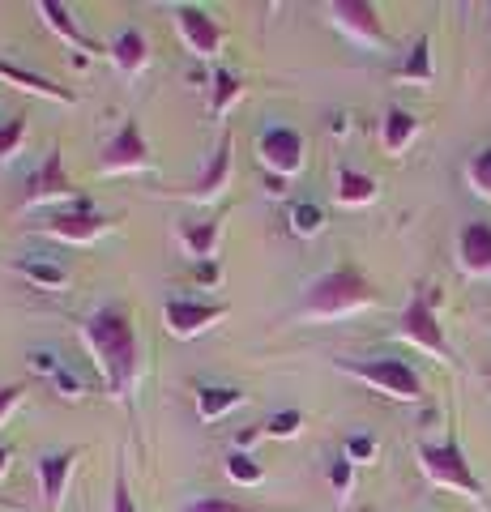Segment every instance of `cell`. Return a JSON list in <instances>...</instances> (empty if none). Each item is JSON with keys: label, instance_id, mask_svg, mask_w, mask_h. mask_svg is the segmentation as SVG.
I'll use <instances>...</instances> for the list:
<instances>
[{"label": "cell", "instance_id": "obj_1", "mask_svg": "<svg viewBox=\"0 0 491 512\" xmlns=\"http://www.w3.org/2000/svg\"><path fill=\"white\" fill-rule=\"evenodd\" d=\"M82 342L103 372V384L116 406H133L137 376H141V346H137V316L129 303H103L82 320Z\"/></svg>", "mask_w": 491, "mask_h": 512}, {"label": "cell", "instance_id": "obj_2", "mask_svg": "<svg viewBox=\"0 0 491 512\" xmlns=\"http://www.w3.org/2000/svg\"><path fill=\"white\" fill-rule=\"evenodd\" d=\"M376 303H380L376 286L363 278L355 265H338L308 282L304 303L295 308V316L299 320H338V316H355L363 308H376Z\"/></svg>", "mask_w": 491, "mask_h": 512}, {"label": "cell", "instance_id": "obj_3", "mask_svg": "<svg viewBox=\"0 0 491 512\" xmlns=\"http://www.w3.org/2000/svg\"><path fill=\"white\" fill-rule=\"evenodd\" d=\"M334 367L342 376L372 384V389L393 397V402H423V376H419V367L410 359H398V355H385V359H338Z\"/></svg>", "mask_w": 491, "mask_h": 512}, {"label": "cell", "instance_id": "obj_4", "mask_svg": "<svg viewBox=\"0 0 491 512\" xmlns=\"http://www.w3.org/2000/svg\"><path fill=\"white\" fill-rule=\"evenodd\" d=\"M436 303H440V291H432V286H423V291L410 295V303H406L402 316H398V329H393V338H402L410 346L427 350V355L453 363V346H449L445 325H440V316H436Z\"/></svg>", "mask_w": 491, "mask_h": 512}, {"label": "cell", "instance_id": "obj_5", "mask_svg": "<svg viewBox=\"0 0 491 512\" xmlns=\"http://www.w3.org/2000/svg\"><path fill=\"white\" fill-rule=\"evenodd\" d=\"M419 466L436 487L462 491V495H470V500L487 504V487L479 483V474L470 470V461L462 453V440L457 436H445L440 444H419Z\"/></svg>", "mask_w": 491, "mask_h": 512}, {"label": "cell", "instance_id": "obj_6", "mask_svg": "<svg viewBox=\"0 0 491 512\" xmlns=\"http://www.w3.org/2000/svg\"><path fill=\"white\" fill-rule=\"evenodd\" d=\"M112 227H116V222L103 218V214H94L90 201H82V197H77L69 210H56V214H47V218L35 222L39 235L60 239V244H94V239L112 235Z\"/></svg>", "mask_w": 491, "mask_h": 512}, {"label": "cell", "instance_id": "obj_7", "mask_svg": "<svg viewBox=\"0 0 491 512\" xmlns=\"http://www.w3.org/2000/svg\"><path fill=\"white\" fill-rule=\"evenodd\" d=\"M150 167H154V158H150L146 133H141L137 120H124L99 150V171L103 175H141Z\"/></svg>", "mask_w": 491, "mask_h": 512}, {"label": "cell", "instance_id": "obj_8", "mask_svg": "<svg viewBox=\"0 0 491 512\" xmlns=\"http://www.w3.org/2000/svg\"><path fill=\"white\" fill-rule=\"evenodd\" d=\"M231 154H235V141H231V133H223L218 137V146H214V154H210V163H205V171L197 175V180L167 188V197H180V201H193V205L218 201L231 188Z\"/></svg>", "mask_w": 491, "mask_h": 512}, {"label": "cell", "instance_id": "obj_9", "mask_svg": "<svg viewBox=\"0 0 491 512\" xmlns=\"http://www.w3.org/2000/svg\"><path fill=\"white\" fill-rule=\"evenodd\" d=\"M304 158H308V146L295 128H265L257 137V163L265 167V175H278V180H291V175L304 171Z\"/></svg>", "mask_w": 491, "mask_h": 512}, {"label": "cell", "instance_id": "obj_10", "mask_svg": "<svg viewBox=\"0 0 491 512\" xmlns=\"http://www.w3.org/2000/svg\"><path fill=\"white\" fill-rule=\"evenodd\" d=\"M227 312H231L227 303H201V299H184V295H167L163 299V325H167L171 338H180V342L197 338V333H205V329H214Z\"/></svg>", "mask_w": 491, "mask_h": 512}, {"label": "cell", "instance_id": "obj_11", "mask_svg": "<svg viewBox=\"0 0 491 512\" xmlns=\"http://www.w3.org/2000/svg\"><path fill=\"white\" fill-rule=\"evenodd\" d=\"M329 18H334V26L342 30V35H351L363 47H389L380 9L368 5V0H334V5H329Z\"/></svg>", "mask_w": 491, "mask_h": 512}, {"label": "cell", "instance_id": "obj_12", "mask_svg": "<svg viewBox=\"0 0 491 512\" xmlns=\"http://www.w3.org/2000/svg\"><path fill=\"white\" fill-rule=\"evenodd\" d=\"M82 457V448H52V453H39L35 461V478H39V495H43V512H60L65 508V495H69V478L73 466Z\"/></svg>", "mask_w": 491, "mask_h": 512}, {"label": "cell", "instance_id": "obj_13", "mask_svg": "<svg viewBox=\"0 0 491 512\" xmlns=\"http://www.w3.org/2000/svg\"><path fill=\"white\" fill-rule=\"evenodd\" d=\"M176 30H180V39H184L188 52L201 56V60H214L218 52H223V43H227V30L218 26L205 9H197V5H180L176 9Z\"/></svg>", "mask_w": 491, "mask_h": 512}, {"label": "cell", "instance_id": "obj_14", "mask_svg": "<svg viewBox=\"0 0 491 512\" xmlns=\"http://www.w3.org/2000/svg\"><path fill=\"white\" fill-rule=\"evenodd\" d=\"M60 197H77V188L69 184L65 163H60V150H52L35 171L26 175V188H22L18 205H43V201H60Z\"/></svg>", "mask_w": 491, "mask_h": 512}, {"label": "cell", "instance_id": "obj_15", "mask_svg": "<svg viewBox=\"0 0 491 512\" xmlns=\"http://www.w3.org/2000/svg\"><path fill=\"white\" fill-rule=\"evenodd\" d=\"M457 269L466 278H491V222L474 218L457 231Z\"/></svg>", "mask_w": 491, "mask_h": 512}, {"label": "cell", "instance_id": "obj_16", "mask_svg": "<svg viewBox=\"0 0 491 512\" xmlns=\"http://www.w3.org/2000/svg\"><path fill=\"white\" fill-rule=\"evenodd\" d=\"M30 367L52 384V389L60 393V397H69V402H82L86 397V380L73 372V367L56 355V350H47V346H39V350H30Z\"/></svg>", "mask_w": 491, "mask_h": 512}, {"label": "cell", "instance_id": "obj_17", "mask_svg": "<svg viewBox=\"0 0 491 512\" xmlns=\"http://www.w3.org/2000/svg\"><path fill=\"white\" fill-rule=\"evenodd\" d=\"M180 248L193 256L197 265L205 261H214V252H218V239H223V214H214V218H201V222H180Z\"/></svg>", "mask_w": 491, "mask_h": 512}, {"label": "cell", "instance_id": "obj_18", "mask_svg": "<svg viewBox=\"0 0 491 512\" xmlns=\"http://www.w3.org/2000/svg\"><path fill=\"white\" fill-rule=\"evenodd\" d=\"M0 77H5V82H13V86H22V90H30V94H39V99H52V103H65V107L77 103V94H73L69 86H56L52 77H43V73H35V69H22V64H13V60H5V56H0Z\"/></svg>", "mask_w": 491, "mask_h": 512}, {"label": "cell", "instance_id": "obj_19", "mask_svg": "<svg viewBox=\"0 0 491 512\" xmlns=\"http://www.w3.org/2000/svg\"><path fill=\"white\" fill-rule=\"evenodd\" d=\"M107 56H112V64L120 73L137 77V73H146V64H150V43H146V35H141L137 26H129V30H120V35L107 43Z\"/></svg>", "mask_w": 491, "mask_h": 512}, {"label": "cell", "instance_id": "obj_20", "mask_svg": "<svg viewBox=\"0 0 491 512\" xmlns=\"http://www.w3.org/2000/svg\"><path fill=\"white\" fill-rule=\"evenodd\" d=\"M35 13L43 18V26L52 30V35H60V39H65L69 47H77V52H94L90 35H86V30L73 22V9H69V5H60V0H39V5H35Z\"/></svg>", "mask_w": 491, "mask_h": 512}, {"label": "cell", "instance_id": "obj_21", "mask_svg": "<svg viewBox=\"0 0 491 512\" xmlns=\"http://www.w3.org/2000/svg\"><path fill=\"white\" fill-rule=\"evenodd\" d=\"M9 269L13 274H22L26 282L43 286V291H65L69 286V269L60 261H47V256H13Z\"/></svg>", "mask_w": 491, "mask_h": 512}, {"label": "cell", "instance_id": "obj_22", "mask_svg": "<svg viewBox=\"0 0 491 512\" xmlns=\"http://www.w3.org/2000/svg\"><path fill=\"white\" fill-rule=\"evenodd\" d=\"M415 137H419V116L415 111L389 107L385 120H380V146H385V154H402Z\"/></svg>", "mask_w": 491, "mask_h": 512}, {"label": "cell", "instance_id": "obj_23", "mask_svg": "<svg viewBox=\"0 0 491 512\" xmlns=\"http://www.w3.org/2000/svg\"><path fill=\"white\" fill-rule=\"evenodd\" d=\"M376 180L368 171H355V167H338V188H334V197L338 205H351V210H359V205H372L376 201Z\"/></svg>", "mask_w": 491, "mask_h": 512}, {"label": "cell", "instance_id": "obj_24", "mask_svg": "<svg viewBox=\"0 0 491 512\" xmlns=\"http://www.w3.org/2000/svg\"><path fill=\"white\" fill-rule=\"evenodd\" d=\"M244 402L240 389H231V384H201L197 389V419L201 423H218L227 410H235Z\"/></svg>", "mask_w": 491, "mask_h": 512}, {"label": "cell", "instance_id": "obj_25", "mask_svg": "<svg viewBox=\"0 0 491 512\" xmlns=\"http://www.w3.org/2000/svg\"><path fill=\"white\" fill-rule=\"evenodd\" d=\"M393 77L398 82H419V86H427L436 77V64H432V39L427 35H419L415 43H410V52H406V60L393 69Z\"/></svg>", "mask_w": 491, "mask_h": 512}, {"label": "cell", "instance_id": "obj_26", "mask_svg": "<svg viewBox=\"0 0 491 512\" xmlns=\"http://www.w3.org/2000/svg\"><path fill=\"white\" fill-rule=\"evenodd\" d=\"M240 94H244V77L235 73V69H227V64H218L214 69V99H210V116L214 120H223L227 111L240 103Z\"/></svg>", "mask_w": 491, "mask_h": 512}, {"label": "cell", "instance_id": "obj_27", "mask_svg": "<svg viewBox=\"0 0 491 512\" xmlns=\"http://www.w3.org/2000/svg\"><path fill=\"white\" fill-rule=\"evenodd\" d=\"M287 231L299 239H316L325 231V210L316 201H291L287 205Z\"/></svg>", "mask_w": 491, "mask_h": 512}, {"label": "cell", "instance_id": "obj_28", "mask_svg": "<svg viewBox=\"0 0 491 512\" xmlns=\"http://www.w3.org/2000/svg\"><path fill=\"white\" fill-rule=\"evenodd\" d=\"M227 474H231V483H240V487H257L261 478H265V470H261V461L252 457V453H244V448H231L227 453Z\"/></svg>", "mask_w": 491, "mask_h": 512}, {"label": "cell", "instance_id": "obj_29", "mask_svg": "<svg viewBox=\"0 0 491 512\" xmlns=\"http://www.w3.org/2000/svg\"><path fill=\"white\" fill-rule=\"evenodd\" d=\"M184 512H282V508H265V504H244V500H227V495H197L188 500Z\"/></svg>", "mask_w": 491, "mask_h": 512}, {"label": "cell", "instance_id": "obj_30", "mask_svg": "<svg viewBox=\"0 0 491 512\" xmlns=\"http://www.w3.org/2000/svg\"><path fill=\"white\" fill-rule=\"evenodd\" d=\"M22 146H26V116H9L0 124V167L13 163L22 154Z\"/></svg>", "mask_w": 491, "mask_h": 512}, {"label": "cell", "instance_id": "obj_31", "mask_svg": "<svg viewBox=\"0 0 491 512\" xmlns=\"http://www.w3.org/2000/svg\"><path fill=\"white\" fill-rule=\"evenodd\" d=\"M466 180H470V188L479 192V197H487L491 201V146L487 150H479L466 163Z\"/></svg>", "mask_w": 491, "mask_h": 512}, {"label": "cell", "instance_id": "obj_32", "mask_svg": "<svg viewBox=\"0 0 491 512\" xmlns=\"http://www.w3.org/2000/svg\"><path fill=\"white\" fill-rule=\"evenodd\" d=\"M376 453H380V444H376V436H363V431H355V436H346V461H355V466H368V461H376Z\"/></svg>", "mask_w": 491, "mask_h": 512}, {"label": "cell", "instance_id": "obj_33", "mask_svg": "<svg viewBox=\"0 0 491 512\" xmlns=\"http://www.w3.org/2000/svg\"><path fill=\"white\" fill-rule=\"evenodd\" d=\"M299 427H304V414H299V410H278L274 419L265 423V436H274V440H291V436H299Z\"/></svg>", "mask_w": 491, "mask_h": 512}, {"label": "cell", "instance_id": "obj_34", "mask_svg": "<svg viewBox=\"0 0 491 512\" xmlns=\"http://www.w3.org/2000/svg\"><path fill=\"white\" fill-rule=\"evenodd\" d=\"M325 478L334 483V491H338V495H351V487H355V461L334 457V461L325 466Z\"/></svg>", "mask_w": 491, "mask_h": 512}, {"label": "cell", "instance_id": "obj_35", "mask_svg": "<svg viewBox=\"0 0 491 512\" xmlns=\"http://www.w3.org/2000/svg\"><path fill=\"white\" fill-rule=\"evenodd\" d=\"M112 512H137V500L129 491V478H124V470H116V487H112Z\"/></svg>", "mask_w": 491, "mask_h": 512}, {"label": "cell", "instance_id": "obj_36", "mask_svg": "<svg viewBox=\"0 0 491 512\" xmlns=\"http://www.w3.org/2000/svg\"><path fill=\"white\" fill-rule=\"evenodd\" d=\"M22 393H26L22 384H5V389H0V427H5V423H9V414L22 406Z\"/></svg>", "mask_w": 491, "mask_h": 512}, {"label": "cell", "instance_id": "obj_37", "mask_svg": "<svg viewBox=\"0 0 491 512\" xmlns=\"http://www.w3.org/2000/svg\"><path fill=\"white\" fill-rule=\"evenodd\" d=\"M265 192H269V197H282V192H287V180H278V175H265Z\"/></svg>", "mask_w": 491, "mask_h": 512}, {"label": "cell", "instance_id": "obj_38", "mask_svg": "<svg viewBox=\"0 0 491 512\" xmlns=\"http://www.w3.org/2000/svg\"><path fill=\"white\" fill-rule=\"evenodd\" d=\"M9 457H13V453H9V448H5V444H0V478H5V474H9Z\"/></svg>", "mask_w": 491, "mask_h": 512}, {"label": "cell", "instance_id": "obj_39", "mask_svg": "<svg viewBox=\"0 0 491 512\" xmlns=\"http://www.w3.org/2000/svg\"><path fill=\"white\" fill-rule=\"evenodd\" d=\"M346 128H351V124H346V111H342V116H334V133L342 137V133H346Z\"/></svg>", "mask_w": 491, "mask_h": 512}, {"label": "cell", "instance_id": "obj_40", "mask_svg": "<svg viewBox=\"0 0 491 512\" xmlns=\"http://www.w3.org/2000/svg\"><path fill=\"white\" fill-rule=\"evenodd\" d=\"M0 508H22L18 500H5V495H0Z\"/></svg>", "mask_w": 491, "mask_h": 512}]
</instances>
